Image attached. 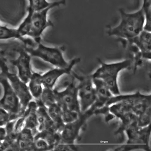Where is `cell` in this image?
<instances>
[{
  "label": "cell",
  "mask_w": 151,
  "mask_h": 151,
  "mask_svg": "<svg viewBox=\"0 0 151 151\" xmlns=\"http://www.w3.org/2000/svg\"><path fill=\"white\" fill-rule=\"evenodd\" d=\"M121 19L117 26L107 28L109 36L118 38L120 42H128L134 38L144 29L146 17L144 10L141 8L137 11L128 13L123 9H119Z\"/></svg>",
  "instance_id": "1"
},
{
  "label": "cell",
  "mask_w": 151,
  "mask_h": 151,
  "mask_svg": "<svg viewBox=\"0 0 151 151\" xmlns=\"http://www.w3.org/2000/svg\"><path fill=\"white\" fill-rule=\"evenodd\" d=\"M59 7L53 5L44 9L37 11H27L26 17L17 27L23 37H29L36 42H41V37L48 28L54 26V24L48 19L50 10Z\"/></svg>",
  "instance_id": "2"
},
{
  "label": "cell",
  "mask_w": 151,
  "mask_h": 151,
  "mask_svg": "<svg viewBox=\"0 0 151 151\" xmlns=\"http://www.w3.org/2000/svg\"><path fill=\"white\" fill-rule=\"evenodd\" d=\"M70 78V81L65 84L64 90L60 91L55 89L57 102L62 109L65 124L73 121L81 113L77 84L72 72Z\"/></svg>",
  "instance_id": "3"
},
{
  "label": "cell",
  "mask_w": 151,
  "mask_h": 151,
  "mask_svg": "<svg viewBox=\"0 0 151 151\" xmlns=\"http://www.w3.org/2000/svg\"><path fill=\"white\" fill-rule=\"evenodd\" d=\"M99 67L91 76L92 78L101 79L107 85L114 95L121 94L118 84V76L120 72L125 69H130L133 67L132 58L115 63H106L97 58Z\"/></svg>",
  "instance_id": "4"
},
{
  "label": "cell",
  "mask_w": 151,
  "mask_h": 151,
  "mask_svg": "<svg viewBox=\"0 0 151 151\" xmlns=\"http://www.w3.org/2000/svg\"><path fill=\"white\" fill-rule=\"evenodd\" d=\"M151 125L140 127L138 124L134 123L126 128L124 131L127 140L123 145L116 147V151H132L142 150L151 151L150 141L151 138Z\"/></svg>",
  "instance_id": "5"
},
{
  "label": "cell",
  "mask_w": 151,
  "mask_h": 151,
  "mask_svg": "<svg viewBox=\"0 0 151 151\" xmlns=\"http://www.w3.org/2000/svg\"><path fill=\"white\" fill-rule=\"evenodd\" d=\"M25 50L32 57L38 58L55 67L65 68L70 64V61L67 62L65 59L64 46L50 47L40 42L36 43L33 46L25 47Z\"/></svg>",
  "instance_id": "6"
},
{
  "label": "cell",
  "mask_w": 151,
  "mask_h": 151,
  "mask_svg": "<svg viewBox=\"0 0 151 151\" xmlns=\"http://www.w3.org/2000/svg\"><path fill=\"white\" fill-rule=\"evenodd\" d=\"M93 115V111L89 108L84 112H81L78 118L73 121L65 124L60 132V142L74 145L76 141L81 138V131L86 129L88 119Z\"/></svg>",
  "instance_id": "7"
},
{
  "label": "cell",
  "mask_w": 151,
  "mask_h": 151,
  "mask_svg": "<svg viewBox=\"0 0 151 151\" xmlns=\"http://www.w3.org/2000/svg\"><path fill=\"white\" fill-rule=\"evenodd\" d=\"M73 76L78 81V97L81 112L88 110L94 104L96 99V90L90 75L79 76L73 71Z\"/></svg>",
  "instance_id": "8"
},
{
  "label": "cell",
  "mask_w": 151,
  "mask_h": 151,
  "mask_svg": "<svg viewBox=\"0 0 151 151\" xmlns=\"http://www.w3.org/2000/svg\"><path fill=\"white\" fill-rule=\"evenodd\" d=\"M109 111L114 118H118L120 124L116 135H122L127 127L134 123H137V116L128 105L122 102L112 104L109 106Z\"/></svg>",
  "instance_id": "9"
},
{
  "label": "cell",
  "mask_w": 151,
  "mask_h": 151,
  "mask_svg": "<svg viewBox=\"0 0 151 151\" xmlns=\"http://www.w3.org/2000/svg\"><path fill=\"white\" fill-rule=\"evenodd\" d=\"M6 78L19 97L21 104V111L23 114L29 102L34 99L28 84L22 81L16 72H7L6 74Z\"/></svg>",
  "instance_id": "10"
},
{
  "label": "cell",
  "mask_w": 151,
  "mask_h": 151,
  "mask_svg": "<svg viewBox=\"0 0 151 151\" xmlns=\"http://www.w3.org/2000/svg\"><path fill=\"white\" fill-rule=\"evenodd\" d=\"M81 61L80 58H75L70 60V64L65 68L55 67L41 75V79L44 88H54L60 78L71 73L72 69Z\"/></svg>",
  "instance_id": "11"
},
{
  "label": "cell",
  "mask_w": 151,
  "mask_h": 151,
  "mask_svg": "<svg viewBox=\"0 0 151 151\" xmlns=\"http://www.w3.org/2000/svg\"><path fill=\"white\" fill-rule=\"evenodd\" d=\"M0 107L9 112L14 120L22 114L19 99L9 81L7 86L5 95L0 104Z\"/></svg>",
  "instance_id": "12"
},
{
  "label": "cell",
  "mask_w": 151,
  "mask_h": 151,
  "mask_svg": "<svg viewBox=\"0 0 151 151\" xmlns=\"http://www.w3.org/2000/svg\"><path fill=\"white\" fill-rule=\"evenodd\" d=\"M121 43L124 47L128 44H133L138 48L145 60L149 62L151 61V31L144 29L138 36L133 38L131 40Z\"/></svg>",
  "instance_id": "13"
},
{
  "label": "cell",
  "mask_w": 151,
  "mask_h": 151,
  "mask_svg": "<svg viewBox=\"0 0 151 151\" xmlns=\"http://www.w3.org/2000/svg\"><path fill=\"white\" fill-rule=\"evenodd\" d=\"M31 55L24 50L15 65L19 78L27 84L33 73L31 63Z\"/></svg>",
  "instance_id": "14"
},
{
  "label": "cell",
  "mask_w": 151,
  "mask_h": 151,
  "mask_svg": "<svg viewBox=\"0 0 151 151\" xmlns=\"http://www.w3.org/2000/svg\"><path fill=\"white\" fill-rule=\"evenodd\" d=\"M36 101L38 105L37 109L38 132L48 130H54L58 131L54 122L48 114L47 107L41 103L40 100Z\"/></svg>",
  "instance_id": "15"
},
{
  "label": "cell",
  "mask_w": 151,
  "mask_h": 151,
  "mask_svg": "<svg viewBox=\"0 0 151 151\" xmlns=\"http://www.w3.org/2000/svg\"><path fill=\"white\" fill-rule=\"evenodd\" d=\"M14 39L24 43V45L30 44L33 39L29 37H23L17 28H12L2 24L0 26V40Z\"/></svg>",
  "instance_id": "16"
},
{
  "label": "cell",
  "mask_w": 151,
  "mask_h": 151,
  "mask_svg": "<svg viewBox=\"0 0 151 151\" xmlns=\"http://www.w3.org/2000/svg\"><path fill=\"white\" fill-rule=\"evenodd\" d=\"M37 103L33 99L29 102L28 107L24 112L25 116L24 128L31 129L34 135L38 132V121H37Z\"/></svg>",
  "instance_id": "17"
},
{
  "label": "cell",
  "mask_w": 151,
  "mask_h": 151,
  "mask_svg": "<svg viewBox=\"0 0 151 151\" xmlns=\"http://www.w3.org/2000/svg\"><path fill=\"white\" fill-rule=\"evenodd\" d=\"M34 134L31 129L24 128L17 138L19 151H33Z\"/></svg>",
  "instance_id": "18"
},
{
  "label": "cell",
  "mask_w": 151,
  "mask_h": 151,
  "mask_svg": "<svg viewBox=\"0 0 151 151\" xmlns=\"http://www.w3.org/2000/svg\"><path fill=\"white\" fill-rule=\"evenodd\" d=\"M41 75L40 73L33 71L28 85L32 96L35 100L40 99L43 90Z\"/></svg>",
  "instance_id": "19"
},
{
  "label": "cell",
  "mask_w": 151,
  "mask_h": 151,
  "mask_svg": "<svg viewBox=\"0 0 151 151\" xmlns=\"http://www.w3.org/2000/svg\"><path fill=\"white\" fill-rule=\"evenodd\" d=\"M27 11H40L53 5H57L59 7L65 6L66 3V0H60L52 2H50L47 0H27Z\"/></svg>",
  "instance_id": "20"
},
{
  "label": "cell",
  "mask_w": 151,
  "mask_h": 151,
  "mask_svg": "<svg viewBox=\"0 0 151 151\" xmlns=\"http://www.w3.org/2000/svg\"><path fill=\"white\" fill-rule=\"evenodd\" d=\"M48 114L54 122L58 131L60 132L64 127L63 114L61 107L57 103L47 107Z\"/></svg>",
  "instance_id": "21"
},
{
  "label": "cell",
  "mask_w": 151,
  "mask_h": 151,
  "mask_svg": "<svg viewBox=\"0 0 151 151\" xmlns=\"http://www.w3.org/2000/svg\"><path fill=\"white\" fill-rule=\"evenodd\" d=\"M40 101L46 107L57 103L55 88H43Z\"/></svg>",
  "instance_id": "22"
},
{
  "label": "cell",
  "mask_w": 151,
  "mask_h": 151,
  "mask_svg": "<svg viewBox=\"0 0 151 151\" xmlns=\"http://www.w3.org/2000/svg\"><path fill=\"white\" fill-rule=\"evenodd\" d=\"M14 120L9 112L0 107V127H4L10 121Z\"/></svg>",
  "instance_id": "23"
},
{
  "label": "cell",
  "mask_w": 151,
  "mask_h": 151,
  "mask_svg": "<svg viewBox=\"0 0 151 151\" xmlns=\"http://www.w3.org/2000/svg\"><path fill=\"white\" fill-rule=\"evenodd\" d=\"M78 147H76L75 145L65 144L60 142L56 144L52 151H76Z\"/></svg>",
  "instance_id": "24"
},
{
  "label": "cell",
  "mask_w": 151,
  "mask_h": 151,
  "mask_svg": "<svg viewBox=\"0 0 151 151\" xmlns=\"http://www.w3.org/2000/svg\"><path fill=\"white\" fill-rule=\"evenodd\" d=\"M8 80L6 77H0V104L4 98Z\"/></svg>",
  "instance_id": "25"
},
{
  "label": "cell",
  "mask_w": 151,
  "mask_h": 151,
  "mask_svg": "<svg viewBox=\"0 0 151 151\" xmlns=\"http://www.w3.org/2000/svg\"><path fill=\"white\" fill-rule=\"evenodd\" d=\"M7 135V133L5 127H0V140L1 142H3L5 139Z\"/></svg>",
  "instance_id": "26"
},
{
  "label": "cell",
  "mask_w": 151,
  "mask_h": 151,
  "mask_svg": "<svg viewBox=\"0 0 151 151\" xmlns=\"http://www.w3.org/2000/svg\"><path fill=\"white\" fill-rule=\"evenodd\" d=\"M149 1H151V0H149ZM143 1H148V0H143Z\"/></svg>",
  "instance_id": "27"
},
{
  "label": "cell",
  "mask_w": 151,
  "mask_h": 151,
  "mask_svg": "<svg viewBox=\"0 0 151 151\" xmlns=\"http://www.w3.org/2000/svg\"><path fill=\"white\" fill-rule=\"evenodd\" d=\"M2 142H1V140H0V146H1V144H2Z\"/></svg>",
  "instance_id": "28"
},
{
  "label": "cell",
  "mask_w": 151,
  "mask_h": 151,
  "mask_svg": "<svg viewBox=\"0 0 151 151\" xmlns=\"http://www.w3.org/2000/svg\"><path fill=\"white\" fill-rule=\"evenodd\" d=\"M2 24V23H1V22H0V26H1V24Z\"/></svg>",
  "instance_id": "29"
},
{
  "label": "cell",
  "mask_w": 151,
  "mask_h": 151,
  "mask_svg": "<svg viewBox=\"0 0 151 151\" xmlns=\"http://www.w3.org/2000/svg\"><path fill=\"white\" fill-rule=\"evenodd\" d=\"M0 57H1V56H0Z\"/></svg>",
  "instance_id": "30"
}]
</instances>
